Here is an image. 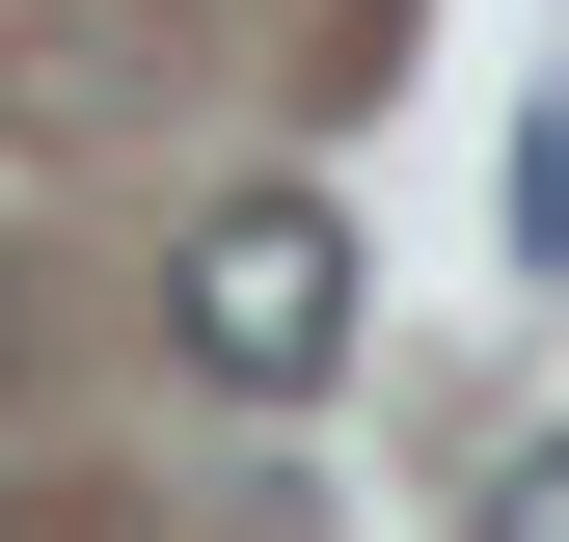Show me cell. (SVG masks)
Instances as JSON below:
<instances>
[{
	"mask_svg": "<svg viewBox=\"0 0 569 542\" xmlns=\"http://www.w3.org/2000/svg\"><path fill=\"white\" fill-rule=\"evenodd\" d=\"M163 325H190L218 406H326L352 380V218H326V190H218L190 271H163Z\"/></svg>",
	"mask_w": 569,
	"mask_h": 542,
	"instance_id": "cell-1",
	"label": "cell"
},
{
	"mask_svg": "<svg viewBox=\"0 0 569 542\" xmlns=\"http://www.w3.org/2000/svg\"><path fill=\"white\" fill-rule=\"evenodd\" d=\"M488 542H569V434H542V461H488Z\"/></svg>",
	"mask_w": 569,
	"mask_h": 542,
	"instance_id": "cell-2",
	"label": "cell"
}]
</instances>
